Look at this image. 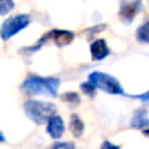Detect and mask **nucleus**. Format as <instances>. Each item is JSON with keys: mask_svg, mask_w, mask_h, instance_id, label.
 <instances>
[{"mask_svg": "<svg viewBox=\"0 0 149 149\" xmlns=\"http://www.w3.org/2000/svg\"><path fill=\"white\" fill-rule=\"evenodd\" d=\"M60 86V80L58 77H41V76H29L21 85L22 92L29 95H50L56 97Z\"/></svg>", "mask_w": 149, "mask_h": 149, "instance_id": "1", "label": "nucleus"}, {"mask_svg": "<svg viewBox=\"0 0 149 149\" xmlns=\"http://www.w3.org/2000/svg\"><path fill=\"white\" fill-rule=\"evenodd\" d=\"M15 8V1L13 0H0V16L8 15L12 12Z\"/></svg>", "mask_w": 149, "mask_h": 149, "instance_id": "15", "label": "nucleus"}, {"mask_svg": "<svg viewBox=\"0 0 149 149\" xmlns=\"http://www.w3.org/2000/svg\"><path fill=\"white\" fill-rule=\"evenodd\" d=\"M29 24H30V17L28 15L13 16L3 22L1 28H0V37L3 41H8L13 36H16L18 31L24 30Z\"/></svg>", "mask_w": 149, "mask_h": 149, "instance_id": "4", "label": "nucleus"}, {"mask_svg": "<svg viewBox=\"0 0 149 149\" xmlns=\"http://www.w3.org/2000/svg\"><path fill=\"white\" fill-rule=\"evenodd\" d=\"M105 28H106L105 24H97V25H94L93 28H89V29L86 30V33H88V39H89V41H92L93 37H94L95 34H98L100 31H102Z\"/></svg>", "mask_w": 149, "mask_h": 149, "instance_id": "16", "label": "nucleus"}, {"mask_svg": "<svg viewBox=\"0 0 149 149\" xmlns=\"http://www.w3.org/2000/svg\"><path fill=\"white\" fill-rule=\"evenodd\" d=\"M135 36H136L137 42H140V43L149 45V18H148L147 21H144V22H143L141 25H140L139 28L136 29V33H135Z\"/></svg>", "mask_w": 149, "mask_h": 149, "instance_id": "11", "label": "nucleus"}, {"mask_svg": "<svg viewBox=\"0 0 149 149\" xmlns=\"http://www.w3.org/2000/svg\"><path fill=\"white\" fill-rule=\"evenodd\" d=\"M74 33L71 30H63V29H54L51 30V41L58 47L68 46L73 42Z\"/></svg>", "mask_w": 149, "mask_h": 149, "instance_id": "9", "label": "nucleus"}, {"mask_svg": "<svg viewBox=\"0 0 149 149\" xmlns=\"http://www.w3.org/2000/svg\"><path fill=\"white\" fill-rule=\"evenodd\" d=\"M149 127V114L148 109L139 107L134 111L131 120H130V128L132 130H144Z\"/></svg>", "mask_w": 149, "mask_h": 149, "instance_id": "8", "label": "nucleus"}, {"mask_svg": "<svg viewBox=\"0 0 149 149\" xmlns=\"http://www.w3.org/2000/svg\"><path fill=\"white\" fill-rule=\"evenodd\" d=\"M132 98H139L140 101H141L143 103H147L149 105V90L145 93H143V94H139V95H131Z\"/></svg>", "mask_w": 149, "mask_h": 149, "instance_id": "18", "label": "nucleus"}, {"mask_svg": "<svg viewBox=\"0 0 149 149\" xmlns=\"http://www.w3.org/2000/svg\"><path fill=\"white\" fill-rule=\"evenodd\" d=\"M3 141H5V137H4V135L0 132V143H3Z\"/></svg>", "mask_w": 149, "mask_h": 149, "instance_id": "21", "label": "nucleus"}, {"mask_svg": "<svg viewBox=\"0 0 149 149\" xmlns=\"http://www.w3.org/2000/svg\"><path fill=\"white\" fill-rule=\"evenodd\" d=\"M101 148L102 149H119L120 147L116 144H113V143L109 141V140H105V141L102 143V145H101Z\"/></svg>", "mask_w": 149, "mask_h": 149, "instance_id": "19", "label": "nucleus"}, {"mask_svg": "<svg viewBox=\"0 0 149 149\" xmlns=\"http://www.w3.org/2000/svg\"><path fill=\"white\" fill-rule=\"evenodd\" d=\"M49 41H51V31L43 34V36H42L41 38H39L38 41H37L36 43L33 45V46L24 47V49L21 50V52H30V54H31V52H36V51H38L39 49H42V47H43Z\"/></svg>", "mask_w": 149, "mask_h": 149, "instance_id": "12", "label": "nucleus"}, {"mask_svg": "<svg viewBox=\"0 0 149 149\" xmlns=\"http://www.w3.org/2000/svg\"><path fill=\"white\" fill-rule=\"evenodd\" d=\"M90 55H92V60H94V62H101V60L106 59L110 55V49H109L105 39L98 38L92 42Z\"/></svg>", "mask_w": 149, "mask_h": 149, "instance_id": "6", "label": "nucleus"}, {"mask_svg": "<svg viewBox=\"0 0 149 149\" xmlns=\"http://www.w3.org/2000/svg\"><path fill=\"white\" fill-rule=\"evenodd\" d=\"M25 114L36 124L47 123L54 114H56V106L51 102H45L39 100H28L24 103Z\"/></svg>", "mask_w": 149, "mask_h": 149, "instance_id": "2", "label": "nucleus"}, {"mask_svg": "<svg viewBox=\"0 0 149 149\" xmlns=\"http://www.w3.org/2000/svg\"><path fill=\"white\" fill-rule=\"evenodd\" d=\"M88 81L92 82L97 89L102 90V92H105V93H109V94H114V95L126 94L120 81H119L116 77L111 76V74H109V73L94 71V72L89 73Z\"/></svg>", "mask_w": 149, "mask_h": 149, "instance_id": "3", "label": "nucleus"}, {"mask_svg": "<svg viewBox=\"0 0 149 149\" xmlns=\"http://www.w3.org/2000/svg\"><path fill=\"white\" fill-rule=\"evenodd\" d=\"M46 131H47V134H49L54 140L60 139V137L63 136V134H64V131H65L64 122H63L62 116L54 114V115H52L51 118L47 120Z\"/></svg>", "mask_w": 149, "mask_h": 149, "instance_id": "7", "label": "nucleus"}, {"mask_svg": "<svg viewBox=\"0 0 149 149\" xmlns=\"http://www.w3.org/2000/svg\"><path fill=\"white\" fill-rule=\"evenodd\" d=\"M143 135H144L145 137H148V139H149V127H147V128L143 130Z\"/></svg>", "mask_w": 149, "mask_h": 149, "instance_id": "20", "label": "nucleus"}, {"mask_svg": "<svg viewBox=\"0 0 149 149\" xmlns=\"http://www.w3.org/2000/svg\"><path fill=\"white\" fill-rule=\"evenodd\" d=\"M60 98H62L64 102H67L71 107L79 106L80 103H81V98H80V95L77 94L76 92H65V93H63Z\"/></svg>", "mask_w": 149, "mask_h": 149, "instance_id": "13", "label": "nucleus"}, {"mask_svg": "<svg viewBox=\"0 0 149 149\" xmlns=\"http://www.w3.org/2000/svg\"><path fill=\"white\" fill-rule=\"evenodd\" d=\"M143 10V0H120L119 3L118 16L120 21L126 25H130L137 13Z\"/></svg>", "mask_w": 149, "mask_h": 149, "instance_id": "5", "label": "nucleus"}, {"mask_svg": "<svg viewBox=\"0 0 149 149\" xmlns=\"http://www.w3.org/2000/svg\"><path fill=\"white\" fill-rule=\"evenodd\" d=\"M80 88H81V90L84 92V94H86L88 97H90V98L95 97V94H97V88H95L94 85H93L92 82H89V81L81 82Z\"/></svg>", "mask_w": 149, "mask_h": 149, "instance_id": "14", "label": "nucleus"}, {"mask_svg": "<svg viewBox=\"0 0 149 149\" xmlns=\"http://www.w3.org/2000/svg\"><path fill=\"white\" fill-rule=\"evenodd\" d=\"M54 149H73L74 144L71 141H56L51 145Z\"/></svg>", "mask_w": 149, "mask_h": 149, "instance_id": "17", "label": "nucleus"}, {"mask_svg": "<svg viewBox=\"0 0 149 149\" xmlns=\"http://www.w3.org/2000/svg\"><path fill=\"white\" fill-rule=\"evenodd\" d=\"M84 130H85L84 122L81 120V118L77 114H73L70 120V131L72 132L74 137H81L82 134H84Z\"/></svg>", "mask_w": 149, "mask_h": 149, "instance_id": "10", "label": "nucleus"}]
</instances>
